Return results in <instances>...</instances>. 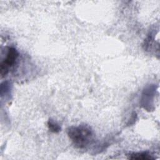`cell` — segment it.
<instances>
[{"label": "cell", "instance_id": "obj_1", "mask_svg": "<svg viewBox=\"0 0 160 160\" xmlns=\"http://www.w3.org/2000/svg\"><path fill=\"white\" fill-rule=\"evenodd\" d=\"M68 135L74 145L78 148H84L91 144L94 133L88 125L71 126L68 129Z\"/></svg>", "mask_w": 160, "mask_h": 160}, {"label": "cell", "instance_id": "obj_2", "mask_svg": "<svg viewBox=\"0 0 160 160\" xmlns=\"http://www.w3.org/2000/svg\"><path fill=\"white\" fill-rule=\"evenodd\" d=\"M18 51L14 48L11 47L8 48L6 58L1 62L0 71L2 78L8 74L9 68L14 64L18 57Z\"/></svg>", "mask_w": 160, "mask_h": 160}, {"label": "cell", "instance_id": "obj_3", "mask_svg": "<svg viewBox=\"0 0 160 160\" xmlns=\"http://www.w3.org/2000/svg\"><path fill=\"white\" fill-rule=\"evenodd\" d=\"M129 159H138V160H150L153 159L154 158L151 155L146 152H136L130 154Z\"/></svg>", "mask_w": 160, "mask_h": 160}, {"label": "cell", "instance_id": "obj_4", "mask_svg": "<svg viewBox=\"0 0 160 160\" xmlns=\"http://www.w3.org/2000/svg\"><path fill=\"white\" fill-rule=\"evenodd\" d=\"M48 126L49 130L52 132H58L61 131V127L52 119H49L48 122Z\"/></svg>", "mask_w": 160, "mask_h": 160}]
</instances>
